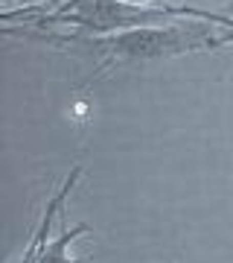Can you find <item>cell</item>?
I'll return each mask as SVG.
<instances>
[{
    "instance_id": "cell-1",
    "label": "cell",
    "mask_w": 233,
    "mask_h": 263,
    "mask_svg": "<svg viewBox=\"0 0 233 263\" xmlns=\"http://www.w3.org/2000/svg\"><path fill=\"white\" fill-rule=\"evenodd\" d=\"M6 35H20V38H35L44 44L56 47H70L79 56L93 59V73L88 79L91 88L96 79L111 73L114 67L122 65H143V62H160V59H175V56H189V53H204V50H219L224 47L219 27L204 18H175L169 24H155V27H134V29H120L108 35H84V32H35V29H15L6 27Z\"/></svg>"
},
{
    "instance_id": "cell-2",
    "label": "cell",
    "mask_w": 233,
    "mask_h": 263,
    "mask_svg": "<svg viewBox=\"0 0 233 263\" xmlns=\"http://www.w3.org/2000/svg\"><path fill=\"white\" fill-rule=\"evenodd\" d=\"M193 18L189 6H172V3H131V0H61L50 9L32 12L18 18L24 27H70L84 35H108L120 29L155 27L169 24L175 18Z\"/></svg>"
},
{
    "instance_id": "cell-5",
    "label": "cell",
    "mask_w": 233,
    "mask_h": 263,
    "mask_svg": "<svg viewBox=\"0 0 233 263\" xmlns=\"http://www.w3.org/2000/svg\"><path fill=\"white\" fill-rule=\"evenodd\" d=\"M3 3V21L12 24V21L24 18V15H32V12H41V9H50L61 0H0Z\"/></svg>"
},
{
    "instance_id": "cell-3",
    "label": "cell",
    "mask_w": 233,
    "mask_h": 263,
    "mask_svg": "<svg viewBox=\"0 0 233 263\" xmlns=\"http://www.w3.org/2000/svg\"><path fill=\"white\" fill-rule=\"evenodd\" d=\"M79 179H82V164H76V167L65 176V181H61V184L56 187V193L47 199L44 211H41V219H38V226L32 228V234H29V243L24 246V252H20L18 263H35V260H38V254H41L44 243L50 240V234H53V222H56V219H61L67 199H70V193L76 190Z\"/></svg>"
},
{
    "instance_id": "cell-6",
    "label": "cell",
    "mask_w": 233,
    "mask_h": 263,
    "mask_svg": "<svg viewBox=\"0 0 233 263\" xmlns=\"http://www.w3.org/2000/svg\"><path fill=\"white\" fill-rule=\"evenodd\" d=\"M189 15L193 18H204L210 24L219 27V35H222V44H233V12H210V9H198V6H189Z\"/></svg>"
},
{
    "instance_id": "cell-4",
    "label": "cell",
    "mask_w": 233,
    "mask_h": 263,
    "mask_svg": "<svg viewBox=\"0 0 233 263\" xmlns=\"http://www.w3.org/2000/svg\"><path fill=\"white\" fill-rule=\"evenodd\" d=\"M84 234H91V226H88V222L67 226L65 216H61V231H58V237H50V240H47L35 263H88V257L70 254V246Z\"/></svg>"
},
{
    "instance_id": "cell-7",
    "label": "cell",
    "mask_w": 233,
    "mask_h": 263,
    "mask_svg": "<svg viewBox=\"0 0 233 263\" xmlns=\"http://www.w3.org/2000/svg\"><path fill=\"white\" fill-rule=\"evenodd\" d=\"M131 3H163V0H131Z\"/></svg>"
}]
</instances>
